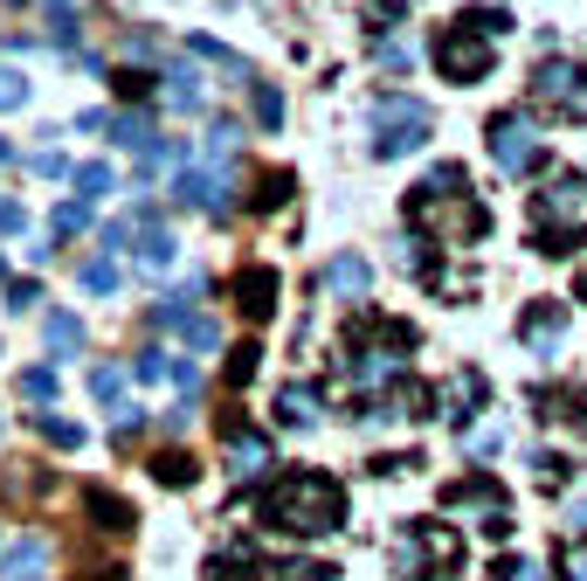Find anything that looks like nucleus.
<instances>
[{
  "mask_svg": "<svg viewBox=\"0 0 587 581\" xmlns=\"http://www.w3.org/2000/svg\"><path fill=\"white\" fill-rule=\"evenodd\" d=\"M256 519L283 540H326V533L346 527V484L326 478V471H283L256 498Z\"/></svg>",
  "mask_w": 587,
  "mask_h": 581,
  "instance_id": "1",
  "label": "nucleus"
},
{
  "mask_svg": "<svg viewBox=\"0 0 587 581\" xmlns=\"http://www.w3.org/2000/svg\"><path fill=\"white\" fill-rule=\"evenodd\" d=\"M401 215L422 229L429 242H443V250H457V242H477L490 229V209L477 194H470V180H463V166H429L422 187H408V201H401Z\"/></svg>",
  "mask_w": 587,
  "mask_h": 581,
  "instance_id": "2",
  "label": "nucleus"
},
{
  "mask_svg": "<svg viewBox=\"0 0 587 581\" xmlns=\"http://www.w3.org/2000/svg\"><path fill=\"white\" fill-rule=\"evenodd\" d=\"M387 568L401 581H457L463 574V533L435 527V519H408L387 547Z\"/></svg>",
  "mask_w": 587,
  "mask_h": 581,
  "instance_id": "3",
  "label": "nucleus"
},
{
  "mask_svg": "<svg viewBox=\"0 0 587 581\" xmlns=\"http://www.w3.org/2000/svg\"><path fill=\"white\" fill-rule=\"evenodd\" d=\"M533 222H539V236H533V250L546 256H560L566 242H580L587 236V174H553L533 194Z\"/></svg>",
  "mask_w": 587,
  "mask_h": 581,
  "instance_id": "4",
  "label": "nucleus"
},
{
  "mask_svg": "<svg viewBox=\"0 0 587 581\" xmlns=\"http://www.w3.org/2000/svg\"><path fill=\"white\" fill-rule=\"evenodd\" d=\"M373 160H408V153H422L429 132H435V118H429V104H414L408 90H381L373 98Z\"/></svg>",
  "mask_w": 587,
  "mask_h": 581,
  "instance_id": "5",
  "label": "nucleus"
},
{
  "mask_svg": "<svg viewBox=\"0 0 587 581\" xmlns=\"http://www.w3.org/2000/svg\"><path fill=\"white\" fill-rule=\"evenodd\" d=\"M490 63H498V49H490V35L477 28H443L435 35V70H443V84H484Z\"/></svg>",
  "mask_w": 587,
  "mask_h": 581,
  "instance_id": "6",
  "label": "nucleus"
},
{
  "mask_svg": "<svg viewBox=\"0 0 587 581\" xmlns=\"http://www.w3.org/2000/svg\"><path fill=\"white\" fill-rule=\"evenodd\" d=\"M484 146H490V160H498V174H533L539 166V132L525 125V111H498V118L484 125Z\"/></svg>",
  "mask_w": 587,
  "mask_h": 581,
  "instance_id": "7",
  "label": "nucleus"
},
{
  "mask_svg": "<svg viewBox=\"0 0 587 581\" xmlns=\"http://www.w3.org/2000/svg\"><path fill=\"white\" fill-rule=\"evenodd\" d=\"M270 464H277V437H263V429L235 422V416H221V471H229V478H256V471H270Z\"/></svg>",
  "mask_w": 587,
  "mask_h": 581,
  "instance_id": "8",
  "label": "nucleus"
},
{
  "mask_svg": "<svg viewBox=\"0 0 587 581\" xmlns=\"http://www.w3.org/2000/svg\"><path fill=\"white\" fill-rule=\"evenodd\" d=\"M470 505L484 513V527H490V519H511V505H505V492H498V478H490V471H470L457 484H443V513H470Z\"/></svg>",
  "mask_w": 587,
  "mask_h": 581,
  "instance_id": "9",
  "label": "nucleus"
},
{
  "mask_svg": "<svg viewBox=\"0 0 587 581\" xmlns=\"http://www.w3.org/2000/svg\"><path fill=\"white\" fill-rule=\"evenodd\" d=\"M277 291H283V277H277L270 264H242V270L229 277V298H235L242 318H270V312H277Z\"/></svg>",
  "mask_w": 587,
  "mask_h": 581,
  "instance_id": "10",
  "label": "nucleus"
},
{
  "mask_svg": "<svg viewBox=\"0 0 587 581\" xmlns=\"http://www.w3.org/2000/svg\"><path fill=\"white\" fill-rule=\"evenodd\" d=\"M229 174H221V166H180L174 174V201H187V209H207V215H221L229 209Z\"/></svg>",
  "mask_w": 587,
  "mask_h": 581,
  "instance_id": "11",
  "label": "nucleus"
},
{
  "mask_svg": "<svg viewBox=\"0 0 587 581\" xmlns=\"http://www.w3.org/2000/svg\"><path fill=\"white\" fill-rule=\"evenodd\" d=\"M533 90H539V98H553V104H574V111H580V104H587V70L566 63V55H546Z\"/></svg>",
  "mask_w": 587,
  "mask_h": 581,
  "instance_id": "12",
  "label": "nucleus"
},
{
  "mask_svg": "<svg viewBox=\"0 0 587 581\" xmlns=\"http://www.w3.org/2000/svg\"><path fill=\"white\" fill-rule=\"evenodd\" d=\"M484 395H490V388H484V374H477V367H463L457 381H449L443 395H435V408H443V422H449V429H470V416L484 408Z\"/></svg>",
  "mask_w": 587,
  "mask_h": 581,
  "instance_id": "13",
  "label": "nucleus"
},
{
  "mask_svg": "<svg viewBox=\"0 0 587 581\" xmlns=\"http://www.w3.org/2000/svg\"><path fill=\"white\" fill-rule=\"evenodd\" d=\"M519 332H525V346H533L539 361H553L560 340H566V305H533L519 318Z\"/></svg>",
  "mask_w": 587,
  "mask_h": 581,
  "instance_id": "14",
  "label": "nucleus"
},
{
  "mask_svg": "<svg viewBox=\"0 0 587 581\" xmlns=\"http://www.w3.org/2000/svg\"><path fill=\"white\" fill-rule=\"evenodd\" d=\"M318 285H326L332 298H353V305H359L367 285H373V270H367V256H332V264L318 270Z\"/></svg>",
  "mask_w": 587,
  "mask_h": 581,
  "instance_id": "15",
  "label": "nucleus"
},
{
  "mask_svg": "<svg viewBox=\"0 0 587 581\" xmlns=\"http://www.w3.org/2000/svg\"><path fill=\"white\" fill-rule=\"evenodd\" d=\"M49 574V547H42V540H14V547L8 554H0V581H42Z\"/></svg>",
  "mask_w": 587,
  "mask_h": 581,
  "instance_id": "16",
  "label": "nucleus"
},
{
  "mask_svg": "<svg viewBox=\"0 0 587 581\" xmlns=\"http://www.w3.org/2000/svg\"><path fill=\"white\" fill-rule=\"evenodd\" d=\"M42 346L55 353V361H77L84 353V318L77 312H49L42 318Z\"/></svg>",
  "mask_w": 587,
  "mask_h": 581,
  "instance_id": "17",
  "label": "nucleus"
},
{
  "mask_svg": "<svg viewBox=\"0 0 587 581\" xmlns=\"http://www.w3.org/2000/svg\"><path fill=\"white\" fill-rule=\"evenodd\" d=\"M174 256H180V236L166 229V222L139 236V270H145V277H166V270H174Z\"/></svg>",
  "mask_w": 587,
  "mask_h": 581,
  "instance_id": "18",
  "label": "nucleus"
},
{
  "mask_svg": "<svg viewBox=\"0 0 587 581\" xmlns=\"http://www.w3.org/2000/svg\"><path fill=\"white\" fill-rule=\"evenodd\" d=\"M104 132H111V146H118V153H153V125H145V111H118Z\"/></svg>",
  "mask_w": 587,
  "mask_h": 581,
  "instance_id": "19",
  "label": "nucleus"
},
{
  "mask_svg": "<svg viewBox=\"0 0 587 581\" xmlns=\"http://www.w3.org/2000/svg\"><path fill=\"white\" fill-rule=\"evenodd\" d=\"M277 422L283 429H311L318 422V395H311V388H283V395H277Z\"/></svg>",
  "mask_w": 587,
  "mask_h": 581,
  "instance_id": "20",
  "label": "nucleus"
},
{
  "mask_svg": "<svg viewBox=\"0 0 587 581\" xmlns=\"http://www.w3.org/2000/svg\"><path fill=\"white\" fill-rule=\"evenodd\" d=\"M153 478H159V484H174V492H187V484L201 478V464L187 457V450H159V457H153Z\"/></svg>",
  "mask_w": 587,
  "mask_h": 581,
  "instance_id": "21",
  "label": "nucleus"
},
{
  "mask_svg": "<svg viewBox=\"0 0 587 581\" xmlns=\"http://www.w3.org/2000/svg\"><path fill=\"white\" fill-rule=\"evenodd\" d=\"M159 84H174V90H166V104H174V111H201V77H194L187 63L159 70Z\"/></svg>",
  "mask_w": 587,
  "mask_h": 581,
  "instance_id": "22",
  "label": "nucleus"
},
{
  "mask_svg": "<svg viewBox=\"0 0 587 581\" xmlns=\"http://www.w3.org/2000/svg\"><path fill=\"white\" fill-rule=\"evenodd\" d=\"M90 519H98V533H131V505L125 498H111V492H90Z\"/></svg>",
  "mask_w": 587,
  "mask_h": 581,
  "instance_id": "23",
  "label": "nucleus"
},
{
  "mask_svg": "<svg viewBox=\"0 0 587 581\" xmlns=\"http://www.w3.org/2000/svg\"><path fill=\"white\" fill-rule=\"evenodd\" d=\"M69 180H77V194H84V201H104V194H118V174H111V160H90V166H77Z\"/></svg>",
  "mask_w": 587,
  "mask_h": 581,
  "instance_id": "24",
  "label": "nucleus"
},
{
  "mask_svg": "<svg viewBox=\"0 0 587 581\" xmlns=\"http://www.w3.org/2000/svg\"><path fill=\"white\" fill-rule=\"evenodd\" d=\"M84 229H90V201H84V194L55 201V215H49V236H84Z\"/></svg>",
  "mask_w": 587,
  "mask_h": 581,
  "instance_id": "25",
  "label": "nucleus"
},
{
  "mask_svg": "<svg viewBox=\"0 0 587 581\" xmlns=\"http://www.w3.org/2000/svg\"><path fill=\"white\" fill-rule=\"evenodd\" d=\"M118 285H125V270L111 264V256H90V264H84V291L90 298H118Z\"/></svg>",
  "mask_w": 587,
  "mask_h": 581,
  "instance_id": "26",
  "label": "nucleus"
},
{
  "mask_svg": "<svg viewBox=\"0 0 587 581\" xmlns=\"http://www.w3.org/2000/svg\"><path fill=\"white\" fill-rule=\"evenodd\" d=\"M187 49H194V55H201V63H221V70H229V77H235V84H250V63H242V55H229V49H221V42H207V35H194V42H187Z\"/></svg>",
  "mask_w": 587,
  "mask_h": 581,
  "instance_id": "27",
  "label": "nucleus"
},
{
  "mask_svg": "<svg viewBox=\"0 0 587 581\" xmlns=\"http://www.w3.org/2000/svg\"><path fill=\"white\" fill-rule=\"evenodd\" d=\"M283 201H291V174H263L250 209H256V215H270V209H283Z\"/></svg>",
  "mask_w": 587,
  "mask_h": 581,
  "instance_id": "28",
  "label": "nucleus"
},
{
  "mask_svg": "<svg viewBox=\"0 0 587 581\" xmlns=\"http://www.w3.org/2000/svg\"><path fill=\"white\" fill-rule=\"evenodd\" d=\"M90 395H98L104 408H125L118 395H125V374L118 367H90Z\"/></svg>",
  "mask_w": 587,
  "mask_h": 581,
  "instance_id": "29",
  "label": "nucleus"
},
{
  "mask_svg": "<svg viewBox=\"0 0 587 581\" xmlns=\"http://www.w3.org/2000/svg\"><path fill=\"white\" fill-rule=\"evenodd\" d=\"M14 388H22L28 402H55V367H22V381H14Z\"/></svg>",
  "mask_w": 587,
  "mask_h": 581,
  "instance_id": "30",
  "label": "nucleus"
},
{
  "mask_svg": "<svg viewBox=\"0 0 587 581\" xmlns=\"http://www.w3.org/2000/svg\"><path fill=\"white\" fill-rule=\"evenodd\" d=\"M457 22H463V28H477V35H505V28H511V14H505V8H463Z\"/></svg>",
  "mask_w": 587,
  "mask_h": 581,
  "instance_id": "31",
  "label": "nucleus"
},
{
  "mask_svg": "<svg viewBox=\"0 0 587 581\" xmlns=\"http://www.w3.org/2000/svg\"><path fill=\"white\" fill-rule=\"evenodd\" d=\"M256 361H263V346H256V340H242V346L229 353V388H242V381H256Z\"/></svg>",
  "mask_w": 587,
  "mask_h": 581,
  "instance_id": "32",
  "label": "nucleus"
},
{
  "mask_svg": "<svg viewBox=\"0 0 587 581\" xmlns=\"http://www.w3.org/2000/svg\"><path fill=\"white\" fill-rule=\"evenodd\" d=\"M256 125H263V132H277V125H283V98H277V84H256Z\"/></svg>",
  "mask_w": 587,
  "mask_h": 581,
  "instance_id": "33",
  "label": "nucleus"
},
{
  "mask_svg": "<svg viewBox=\"0 0 587 581\" xmlns=\"http://www.w3.org/2000/svg\"><path fill=\"white\" fill-rule=\"evenodd\" d=\"M533 471H539V484H546V492H560L574 464H566V457H553V450H539V457H533Z\"/></svg>",
  "mask_w": 587,
  "mask_h": 581,
  "instance_id": "34",
  "label": "nucleus"
},
{
  "mask_svg": "<svg viewBox=\"0 0 587 581\" xmlns=\"http://www.w3.org/2000/svg\"><path fill=\"white\" fill-rule=\"evenodd\" d=\"M277 581H332L326 560H277Z\"/></svg>",
  "mask_w": 587,
  "mask_h": 581,
  "instance_id": "35",
  "label": "nucleus"
},
{
  "mask_svg": "<svg viewBox=\"0 0 587 581\" xmlns=\"http://www.w3.org/2000/svg\"><path fill=\"white\" fill-rule=\"evenodd\" d=\"M28 104V77L22 70H0V111H22Z\"/></svg>",
  "mask_w": 587,
  "mask_h": 581,
  "instance_id": "36",
  "label": "nucleus"
},
{
  "mask_svg": "<svg viewBox=\"0 0 587 581\" xmlns=\"http://www.w3.org/2000/svg\"><path fill=\"white\" fill-rule=\"evenodd\" d=\"M153 84L159 77H145V70H111V90H118V98H145Z\"/></svg>",
  "mask_w": 587,
  "mask_h": 581,
  "instance_id": "37",
  "label": "nucleus"
},
{
  "mask_svg": "<svg viewBox=\"0 0 587 581\" xmlns=\"http://www.w3.org/2000/svg\"><path fill=\"white\" fill-rule=\"evenodd\" d=\"M28 166H35L42 180H63V174H77V166H69L63 153H55V146H42V153H28Z\"/></svg>",
  "mask_w": 587,
  "mask_h": 581,
  "instance_id": "38",
  "label": "nucleus"
},
{
  "mask_svg": "<svg viewBox=\"0 0 587 581\" xmlns=\"http://www.w3.org/2000/svg\"><path fill=\"white\" fill-rule=\"evenodd\" d=\"M35 429H42V437H49L55 450H77V443H84V429H77V422H55V416H42Z\"/></svg>",
  "mask_w": 587,
  "mask_h": 581,
  "instance_id": "39",
  "label": "nucleus"
},
{
  "mask_svg": "<svg viewBox=\"0 0 587 581\" xmlns=\"http://www.w3.org/2000/svg\"><path fill=\"white\" fill-rule=\"evenodd\" d=\"M131 374H139V381H159V374H174V353H139Z\"/></svg>",
  "mask_w": 587,
  "mask_h": 581,
  "instance_id": "40",
  "label": "nucleus"
},
{
  "mask_svg": "<svg viewBox=\"0 0 587 581\" xmlns=\"http://www.w3.org/2000/svg\"><path fill=\"white\" fill-rule=\"evenodd\" d=\"M373 55H381V70H408V42H394V35H381Z\"/></svg>",
  "mask_w": 587,
  "mask_h": 581,
  "instance_id": "41",
  "label": "nucleus"
},
{
  "mask_svg": "<svg viewBox=\"0 0 587 581\" xmlns=\"http://www.w3.org/2000/svg\"><path fill=\"white\" fill-rule=\"evenodd\" d=\"M187 340H194L201 353H215V346H221V326H215V318H194V326H187Z\"/></svg>",
  "mask_w": 587,
  "mask_h": 581,
  "instance_id": "42",
  "label": "nucleus"
},
{
  "mask_svg": "<svg viewBox=\"0 0 587 581\" xmlns=\"http://www.w3.org/2000/svg\"><path fill=\"white\" fill-rule=\"evenodd\" d=\"M359 8H367V22H387V28H394V22H401V14H408L401 0H359Z\"/></svg>",
  "mask_w": 587,
  "mask_h": 581,
  "instance_id": "43",
  "label": "nucleus"
},
{
  "mask_svg": "<svg viewBox=\"0 0 587 581\" xmlns=\"http://www.w3.org/2000/svg\"><path fill=\"white\" fill-rule=\"evenodd\" d=\"M28 229V209L22 201H0V236H22Z\"/></svg>",
  "mask_w": 587,
  "mask_h": 581,
  "instance_id": "44",
  "label": "nucleus"
},
{
  "mask_svg": "<svg viewBox=\"0 0 587 581\" xmlns=\"http://www.w3.org/2000/svg\"><path fill=\"white\" fill-rule=\"evenodd\" d=\"M560 574L566 581H587V547H560Z\"/></svg>",
  "mask_w": 587,
  "mask_h": 581,
  "instance_id": "45",
  "label": "nucleus"
},
{
  "mask_svg": "<svg viewBox=\"0 0 587 581\" xmlns=\"http://www.w3.org/2000/svg\"><path fill=\"white\" fill-rule=\"evenodd\" d=\"M49 42H63V49H77V14H55V22H49Z\"/></svg>",
  "mask_w": 587,
  "mask_h": 581,
  "instance_id": "46",
  "label": "nucleus"
},
{
  "mask_svg": "<svg viewBox=\"0 0 587 581\" xmlns=\"http://www.w3.org/2000/svg\"><path fill=\"white\" fill-rule=\"evenodd\" d=\"M104 250H131V222H104Z\"/></svg>",
  "mask_w": 587,
  "mask_h": 581,
  "instance_id": "47",
  "label": "nucleus"
},
{
  "mask_svg": "<svg viewBox=\"0 0 587 581\" xmlns=\"http://www.w3.org/2000/svg\"><path fill=\"white\" fill-rule=\"evenodd\" d=\"M174 381L187 388V395H194V388H201V367H194V361H174Z\"/></svg>",
  "mask_w": 587,
  "mask_h": 581,
  "instance_id": "48",
  "label": "nucleus"
},
{
  "mask_svg": "<svg viewBox=\"0 0 587 581\" xmlns=\"http://www.w3.org/2000/svg\"><path fill=\"white\" fill-rule=\"evenodd\" d=\"M566 519H574V527L587 533V498H580V505H574V513H566Z\"/></svg>",
  "mask_w": 587,
  "mask_h": 581,
  "instance_id": "49",
  "label": "nucleus"
},
{
  "mask_svg": "<svg viewBox=\"0 0 587 581\" xmlns=\"http://www.w3.org/2000/svg\"><path fill=\"white\" fill-rule=\"evenodd\" d=\"M574 298H580V305H587V270H580V285H574Z\"/></svg>",
  "mask_w": 587,
  "mask_h": 581,
  "instance_id": "50",
  "label": "nucleus"
},
{
  "mask_svg": "<svg viewBox=\"0 0 587 581\" xmlns=\"http://www.w3.org/2000/svg\"><path fill=\"white\" fill-rule=\"evenodd\" d=\"M0 277H8V256H0Z\"/></svg>",
  "mask_w": 587,
  "mask_h": 581,
  "instance_id": "51",
  "label": "nucleus"
}]
</instances>
